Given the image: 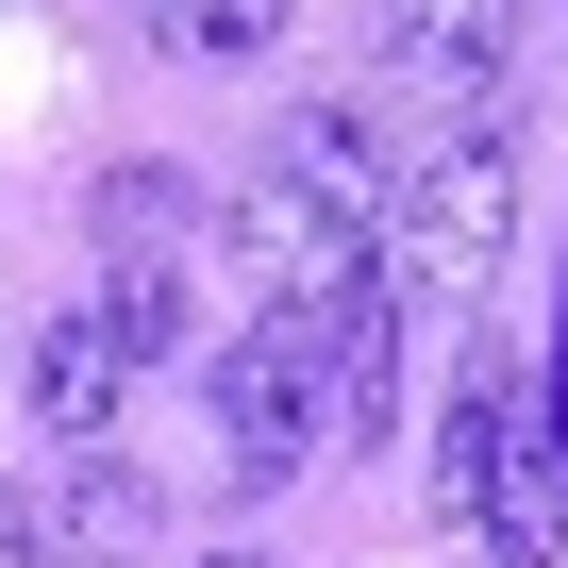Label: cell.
Wrapping results in <instances>:
<instances>
[{
	"instance_id": "6da1fadb",
	"label": "cell",
	"mask_w": 568,
	"mask_h": 568,
	"mask_svg": "<svg viewBox=\"0 0 568 568\" xmlns=\"http://www.w3.org/2000/svg\"><path fill=\"white\" fill-rule=\"evenodd\" d=\"M501 251H518V134L501 118H468V134H435V151H402V201H385V302H418V318H468L485 284H501Z\"/></svg>"
},
{
	"instance_id": "7a4b0ae2",
	"label": "cell",
	"mask_w": 568,
	"mask_h": 568,
	"mask_svg": "<svg viewBox=\"0 0 568 568\" xmlns=\"http://www.w3.org/2000/svg\"><path fill=\"white\" fill-rule=\"evenodd\" d=\"M501 68H518V0H368V118L385 134L402 118L468 134Z\"/></svg>"
},
{
	"instance_id": "3957f363",
	"label": "cell",
	"mask_w": 568,
	"mask_h": 568,
	"mask_svg": "<svg viewBox=\"0 0 568 568\" xmlns=\"http://www.w3.org/2000/svg\"><path fill=\"white\" fill-rule=\"evenodd\" d=\"M251 184H284L302 217H335L352 251H385V201H402V134L368 118V101H284L267 118V168Z\"/></svg>"
},
{
	"instance_id": "277c9868",
	"label": "cell",
	"mask_w": 568,
	"mask_h": 568,
	"mask_svg": "<svg viewBox=\"0 0 568 568\" xmlns=\"http://www.w3.org/2000/svg\"><path fill=\"white\" fill-rule=\"evenodd\" d=\"M217 435H234V485H302V468L335 452V435H318V385L284 368L267 335H234V352H217Z\"/></svg>"
},
{
	"instance_id": "5b68a950",
	"label": "cell",
	"mask_w": 568,
	"mask_h": 568,
	"mask_svg": "<svg viewBox=\"0 0 568 568\" xmlns=\"http://www.w3.org/2000/svg\"><path fill=\"white\" fill-rule=\"evenodd\" d=\"M518 452H535V402H518V368L485 352V368L452 385V418H435V501H452V518H485Z\"/></svg>"
},
{
	"instance_id": "8992f818",
	"label": "cell",
	"mask_w": 568,
	"mask_h": 568,
	"mask_svg": "<svg viewBox=\"0 0 568 568\" xmlns=\"http://www.w3.org/2000/svg\"><path fill=\"white\" fill-rule=\"evenodd\" d=\"M84 318H101V352H118V368H168V352L201 335V284H184V251H118V284H101Z\"/></svg>"
},
{
	"instance_id": "52a82bcc",
	"label": "cell",
	"mask_w": 568,
	"mask_h": 568,
	"mask_svg": "<svg viewBox=\"0 0 568 568\" xmlns=\"http://www.w3.org/2000/svg\"><path fill=\"white\" fill-rule=\"evenodd\" d=\"M18 385H34V435H118V352H101V318H51L34 352H18Z\"/></svg>"
},
{
	"instance_id": "ba28073f",
	"label": "cell",
	"mask_w": 568,
	"mask_h": 568,
	"mask_svg": "<svg viewBox=\"0 0 568 568\" xmlns=\"http://www.w3.org/2000/svg\"><path fill=\"white\" fill-rule=\"evenodd\" d=\"M134 535H151V468L84 452V468H68V535H51V551H68V568H118Z\"/></svg>"
},
{
	"instance_id": "9c48e42d",
	"label": "cell",
	"mask_w": 568,
	"mask_h": 568,
	"mask_svg": "<svg viewBox=\"0 0 568 568\" xmlns=\"http://www.w3.org/2000/svg\"><path fill=\"white\" fill-rule=\"evenodd\" d=\"M284 34V0H151V51L168 68H251Z\"/></svg>"
},
{
	"instance_id": "30bf717a",
	"label": "cell",
	"mask_w": 568,
	"mask_h": 568,
	"mask_svg": "<svg viewBox=\"0 0 568 568\" xmlns=\"http://www.w3.org/2000/svg\"><path fill=\"white\" fill-rule=\"evenodd\" d=\"M168 217H184V168H151V151L84 184V234H101V251H168Z\"/></svg>"
},
{
	"instance_id": "8fae6325",
	"label": "cell",
	"mask_w": 568,
	"mask_h": 568,
	"mask_svg": "<svg viewBox=\"0 0 568 568\" xmlns=\"http://www.w3.org/2000/svg\"><path fill=\"white\" fill-rule=\"evenodd\" d=\"M0 568H68V551L34 535V501H18V485H0Z\"/></svg>"
},
{
	"instance_id": "7c38bea8",
	"label": "cell",
	"mask_w": 568,
	"mask_h": 568,
	"mask_svg": "<svg viewBox=\"0 0 568 568\" xmlns=\"http://www.w3.org/2000/svg\"><path fill=\"white\" fill-rule=\"evenodd\" d=\"M201 568H267V551H201Z\"/></svg>"
}]
</instances>
